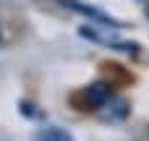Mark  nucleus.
<instances>
[{
  "label": "nucleus",
  "instance_id": "1",
  "mask_svg": "<svg viewBox=\"0 0 149 141\" xmlns=\"http://www.w3.org/2000/svg\"><path fill=\"white\" fill-rule=\"evenodd\" d=\"M37 141H71V133H65L63 128H47L39 133Z\"/></svg>",
  "mask_w": 149,
  "mask_h": 141
},
{
  "label": "nucleus",
  "instance_id": "2",
  "mask_svg": "<svg viewBox=\"0 0 149 141\" xmlns=\"http://www.w3.org/2000/svg\"><path fill=\"white\" fill-rule=\"evenodd\" d=\"M89 92H92V99H94L97 105H100V102H105V97L110 94V92L105 89V84H94V86H92Z\"/></svg>",
  "mask_w": 149,
  "mask_h": 141
}]
</instances>
